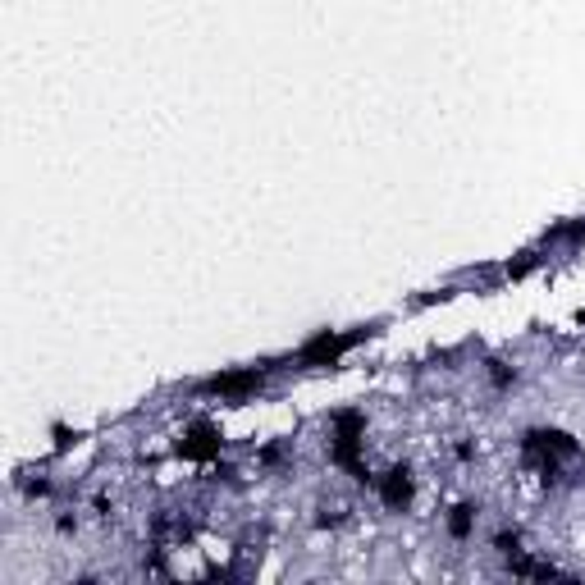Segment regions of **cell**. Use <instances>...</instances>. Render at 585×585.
<instances>
[{
	"mask_svg": "<svg viewBox=\"0 0 585 585\" xmlns=\"http://www.w3.org/2000/svg\"><path fill=\"white\" fill-rule=\"evenodd\" d=\"M353 343H357V334H343V338L320 334L316 343H307V348H302V362H334V357H338V353H348Z\"/></svg>",
	"mask_w": 585,
	"mask_h": 585,
	"instance_id": "cell-2",
	"label": "cell"
},
{
	"mask_svg": "<svg viewBox=\"0 0 585 585\" xmlns=\"http://www.w3.org/2000/svg\"><path fill=\"white\" fill-rule=\"evenodd\" d=\"M179 453H188V457H211V453H220V435L211 430V425H197L188 439L179 444Z\"/></svg>",
	"mask_w": 585,
	"mask_h": 585,
	"instance_id": "cell-3",
	"label": "cell"
},
{
	"mask_svg": "<svg viewBox=\"0 0 585 585\" xmlns=\"http://www.w3.org/2000/svg\"><path fill=\"white\" fill-rule=\"evenodd\" d=\"M261 384V375L256 370H242V375H220V379H211V394H247V389H256Z\"/></svg>",
	"mask_w": 585,
	"mask_h": 585,
	"instance_id": "cell-4",
	"label": "cell"
},
{
	"mask_svg": "<svg viewBox=\"0 0 585 585\" xmlns=\"http://www.w3.org/2000/svg\"><path fill=\"white\" fill-rule=\"evenodd\" d=\"M448 535H457V540L471 535V508H453V516H448Z\"/></svg>",
	"mask_w": 585,
	"mask_h": 585,
	"instance_id": "cell-5",
	"label": "cell"
},
{
	"mask_svg": "<svg viewBox=\"0 0 585 585\" xmlns=\"http://www.w3.org/2000/svg\"><path fill=\"white\" fill-rule=\"evenodd\" d=\"M379 499H384L389 508H403V503L412 499V475H407V466H394V471L379 480Z\"/></svg>",
	"mask_w": 585,
	"mask_h": 585,
	"instance_id": "cell-1",
	"label": "cell"
}]
</instances>
